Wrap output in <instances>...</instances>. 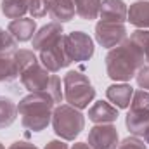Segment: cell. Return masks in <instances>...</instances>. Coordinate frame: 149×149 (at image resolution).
I'll use <instances>...</instances> for the list:
<instances>
[{
  "instance_id": "4dcf8cb0",
  "label": "cell",
  "mask_w": 149,
  "mask_h": 149,
  "mask_svg": "<svg viewBox=\"0 0 149 149\" xmlns=\"http://www.w3.org/2000/svg\"><path fill=\"white\" fill-rule=\"evenodd\" d=\"M144 56H146V63L149 64V40H148V43L144 45Z\"/></svg>"
},
{
  "instance_id": "603a6c76",
  "label": "cell",
  "mask_w": 149,
  "mask_h": 149,
  "mask_svg": "<svg viewBox=\"0 0 149 149\" xmlns=\"http://www.w3.org/2000/svg\"><path fill=\"white\" fill-rule=\"evenodd\" d=\"M130 109H137V111H148L149 113V92L144 88L134 90L132 95V102H130Z\"/></svg>"
},
{
  "instance_id": "6da1fadb",
  "label": "cell",
  "mask_w": 149,
  "mask_h": 149,
  "mask_svg": "<svg viewBox=\"0 0 149 149\" xmlns=\"http://www.w3.org/2000/svg\"><path fill=\"white\" fill-rule=\"evenodd\" d=\"M106 73L116 83H127L135 78L137 71L146 64L144 50L130 38L109 49L106 54Z\"/></svg>"
},
{
  "instance_id": "5bb4252c",
  "label": "cell",
  "mask_w": 149,
  "mask_h": 149,
  "mask_svg": "<svg viewBox=\"0 0 149 149\" xmlns=\"http://www.w3.org/2000/svg\"><path fill=\"white\" fill-rule=\"evenodd\" d=\"M118 108H114L111 102L106 101H97L88 108V120L94 121L95 125L101 123H114L118 120Z\"/></svg>"
},
{
  "instance_id": "4316f807",
  "label": "cell",
  "mask_w": 149,
  "mask_h": 149,
  "mask_svg": "<svg viewBox=\"0 0 149 149\" xmlns=\"http://www.w3.org/2000/svg\"><path fill=\"white\" fill-rule=\"evenodd\" d=\"M135 81H137V85H139L141 88L149 90V64L148 63L137 71V74H135Z\"/></svg>"
},
{
  "instance_id": "277c9868",
  "label": "cell",
  "mask_w": 149,
  "mask_h": 149,
  "mask_svg": "<svg viewBox=\"0 0 149 149\" xmlns=\"http://www.w3.org/2000/svg\"><path fill=\"white\" fill-rule=\"evenodd\" d=\"M52 128L63 141H74L85 128V114L70 104H57L52 114Z\"/></svg>"
},
{
  "instance_id": "e0dca14e",
  "label": "cell",
  "mask_w": 149,
  "mask_h": 149,
  "mask_svg": "<svg viewBox=\"0 0 149 149\" xmlns=\"http://www.w3.org/2000/svg\"><path fill=\"white\" fill-rule=\"evenodd\" d=\"M49 14L54 19V23H68L76 14L74 10V0H49Z\"/></svg>"
},
{
  "instance_id": "7402d4cb",
  "label": "cell",
  "mask_w": 149,
  "mask_h": 149,
  "mask_svg": "<svg viewBox=\"0 0 149 149\" xmlns=\"http://www.w3.org/2000/svg\"><path fill=\"white\" fill-rule=\"evenodd\" d=\"M14 59H16L19 74L23 73L24 70H28L30 66H33L35 63H38V57L35 54V50H30V49H16L14 50Z\"/></svg>"
},
{
  "instance_id": "9c48e42d",
  "label": "cell",
  "mask_w": 149,
  "mask_h": 149,
  "mask_svg": "<svg viewBox=\"0 0 149 149\" xmlns=\"http://www.w3.org/2000/svg\"><path fill=\"white\" fill-rule=\"evenodd\" d=\"M127 26L125 24H118V23H106V21H99L95 24V40L101 47L104 49H113L116 45H120L123 40H127Z\"/></svg>"
},
{
  "instance_id": "ac0fdd59",
  "label": "cell",
  "mask_w": 149,
  "mask_h": 149,
  "mask_svg": "<svg viewBox=\"0 0 149 149\" xmlns=\"http://www.w3.org/2000/svg\"><path fill=\"white\" fill-rule=\"evenodd\" d=\"M19 76V70L14 59V52H2L0 54V83L14 81Z\"/></svg>"
},
{
  "instance_id": "52a82bcc",
  "label": "cell",
  "mask_w": 149,
  "mask_h": 149,
  "mask_svg": "<svg viewBox=\"0 0 149 149\" xmlns=\"http://www.w3.org/2000/svg\"><path fill=\"white\" fill-rule=\"evenodd\" d=\"M52 74L54 73L45 70L38 61L33 66H30L28 70H24L19 74V78H21L23 87L28 92H47L49 94V88L52 83Z\"/></svg>"
},
{
  "instance_id": "7c38bea8",
  "label": "cell",
  "mask_w": 149,
  "mask_h": 149,
  "mask_svg": "<svg viewBox=\"0 0 149 149\" xmlns=\"http://www.w3.org/2000/svg\"><path fill=\"white\" fill-rule=\"evenodd\" d=\"M7 31L14 37V40L19 42H30L37 33V21L33 17H19V19H12L7 26Z\"/></svg>"
},
{
  "instance_id": "83f0119b",
  "label": "cell",
  "mask_w": 149,
  "mask_h": 149,
  "mask_svg": "<svg viewBox=\"0 0 149 149\" xmlns=\"http://www.w3.org/2000/svg\"><path fill=\"white\" fill-rule=\"evenodd\" d=\"M7 149H40V148L37 144H33V142H28V141H16Z\"/></svg>"
},
{
  "instance_id": "d6986e66",
  "label": "cell",
  "mask_w": 149,
  "mask_h": 149,
  "mask_svg": "<svg viewBox=\"0 0 149 149\" xmlns=\"http://www.w3.org/2000/svg\"><path fill=\"white\" fill-rule=\"evenodd\" d=\"M101 3H102V0H74L76 16L85 19V21L97 19L99 10H101Z\"/></svg>"
},
{
  "instance_id": "7a4b0ae2",
  "label": "cell",
  "mask_w": 149,
  "mask_h": 149,
  "mask_svg": "<svg viewBox=\"0 0 149 149\" xmlns=\"http://www.w3.org/2000/svg\"><path fill=\"white\" fill-rule=\"evenodd\" d=\"M56 108V101L47 92H30L17 104V114L24 128L31 132L45 130L50 121Z\"/></svg>"
},
{
  "instance_id": "f546056e",
  "label": "cell",
  "mask_w": 149,
  "mask_h": 149,
  "mask_svg": "<svg viewBox=\"0 0 149 149\" xmlns=\"http://www.w3.org/2000/svg\"><path fill=\"white\" fill-rule=\"evenodd\" d=\"M70 149H94V148H92L88 142H74Z\"/></svg>"
},
{
  "instance_id": "d6a6232c",
  "label": "cell",
  "mask_w": 149,
  "mask_h": 149,
  "mask_svg": "<svg viewBox=\"0 0 149 149\" xmlns=\"http://www.w3.org/2000/svg\"><path fill=\"white\" fill-rule=\"evenodd\" d=\"M0 149H5V148H3V144H2V142H0Z\"/></svg>"
},
{
  "instance_id": "1f68e13d",
  "label": "cell",
  "mask_w": 149,
  "mask_h": 149,
  "mask_svg": "<svg viewBox=\"0 0 149 149\" xmlns=\"http://www.w3.org/2000/svg\"><path fill=\"white\" fill-rule=\"evenodd\" d=\"M144 139H146V144H149V132L146 134V137H144Z\"/></svg>"
},
{
  "instance_id": "4fadbf2b",
  "label": "cell",
  "mask_w": 149,
  "mask_h": 149,
  "mask_svg": "<svg viewBox=\"0 0 149 149\" xmlns=\"http://www.w3.org/2000/svg\"><path fill=\"white\" fill-rule=\"evenodd\" d=\"M134 95V88L128 83H113L106 88V97L114 108L118 109H127L130 108Z\"/></svg>"
},
{
  "instance_id": "9a60e30c",
  "label": "cell",
  "mask_w": 149,
  "mask_h": 149,
  "mask_svg": "<svg viewBox=\"0 0 149 149\" xmlns=\"http://www.w3.org/2000/svg\"><path fill=\"white\" fill-rule=\"evenodd\" d=\"M125 125H127V130L132 135L146 137V134L149 132V113L128 109L127 116H125Z\"/></svg>"
},
{
  "instance_id": "8992f818",
  "label": "cell",
  "mask_w": 149,
  "mask_h": 149,
  "mask_svg": "<svg viewBox=\"0 0 149 149\" xmlns=\"http://www.w3.org/2000/svg\"><path fill=\"white\" fill-rule=\"evenodd\" d=\"M38 61L40 64L49 70L50 73H57L61 71L63 68H68L71 64V59L68 57V52H66V45H64V35L59 38L52 47L38 52Z\"/></svg>"
},
{
  "instance_id": "ffe728a7",
  "label": "cell",
  "mask_w": 149,
  "mask_h": 149,
  "mask_svg": "<svg viewBox=\"0 0 149 149\" xmlns=\"http://www.w3.org/2000/svg\"><path fill=\"white\" fill-rule=\"evenodd\" d=\"M16 118H17V104L9 97L0 95V130L10 127L16 121Z\"/></svg>"
},
{
  "instance_id": "ba28073f",
  "label": "cell",
  "mask_w": 149,
  "mask_h": 149,
  "mask_svg": "<svg viewBox=\"0 0 149 149\" xmlns=\"http://www.w3.org/2000/svg\"><path fill=\"white\" fill-rule=\"evenodd\" d=\"M87 142L94 149H116L120 144V135L113 123H101L88 130Z\"/></svg>"
},
{
  "instance_id": "484cf974",
  "label": "cell",
  "mask_w": 149,
  "mask_h": 149,
  "mask_svg": "<svg viewBox=\"0 0 149 149\" xmlns=\"http://www.w3.org/2000/svg\"><path fill=\"white\" fill-rule=\"evenodd\" d=\"M116 149H148L146 142L141 139V137H135V135H128L127 139H123Z\"/></svg>"
},
{
  "instance_id": "d4e9b609",
  "label": "cell",
  "mask_w": 149,
  "mask_h": 149,
  "mask_svg": "<svg viewBox=\"0 0 149 149\" xmlns=\"http://www.w3.org/2000/svg\"><path fill=\"white\" fill-rule=\"evenodd\" d=\"M17 49V42L14 40V37L5 31L3 28H0V54L2 52H14Z\"/></svg>"
},
{
  "instance_id": "30bf717a",
  "label": "cell",
  "mask_w": 149,
  "mask_h": 149,
  "mask_svg": "<svg viewBox=\"0 0 149 149\" xmlns=\"http://www.w3.org/2000/svg\"><path fill=\"white\" fill-rule=\"evenodd\" d=\"M63 35H64L63 24L52 21V23H49V24H43L40 30H37L35 37L31 38V47H33V50L42 52V50L52 47Z\"/></svg>"
},
{
  "instance_id": "8fae6325",
  "label": "cell",
  "mask_w": 149,
  "mask_h": 149,
  "mask_svg": "<svg viewBox=\"0 0 149 149\" xmlns=\"http://www.w3.org/2000/svg\"><path fill=\"white\" fill-rule=\"evenodd\" d=\"M127 14H128V7L123 0H102L101 3V10H99L101 21L125 24Z\"/></svg>"
},
{
  "instance_id": "5b68a950",
  "label": "cell",
  "mask_w": 149,
  "mask_h": 149,
  "mask_svg": "<svg viewBox=\"0 0 149 149\" xmlns=\"http://www.w3.org/2000/svg\"><path fill=\"white\" fill-rule=\"evenodd\" d=\"M64 45H66V52L71 63H85L92 59L95 52L94 40L85 31H71L64 35Z\"/></svg>"
},
{
  "instance_id": "f1b7e54d",
  "label": "cell",
  "mask_w": 149,
  "mask_h": 149,
  "mask_svg": "<svg viewBox=\"0 0 149 149\" xmlns=\"http://www.w3.org/2000/svg\"><path fill=\"white\" fill-rule=\"evenodd\" d=\"M43 149H70V146L66 144V141H63V139H56V141L47 142Z\"/></svg>"
},
{
  "instance_id": "2e32d148",
  "label": "cell",
  "mask_w": 149,
  "mask_h": 149,
  "mask_svg": "<svg viewBox=\"0 0 149 149\" xmlns=\"http://www.w3.org/2000/svg\"><path fill=\"white\" fill-rule=\"evenodd\" d=\"M127 21L137 30H149V0H137L128 7Z\"/></svg>"
},
{
  "instance_id": "cb8c5ba5",
  "label": "cell",
  "mask_w": 149,
  "mask_h": 149,
  "mask_svg": "<svg viewBox=\"0 0 149 149\" xmlns=\"http://www.w3.org/2000/svg\"><path fill=\"white\" fill-rule=\"evenodd\" d=\"M26 3H28V12L31 14L33 19L49 14V0H26Z\"/></svg>"
},
{
  "instance_id": "3957f363",
  "label": "cell",
  "mask_w": 149,
  "mask_h": 149,
  "mask_svg": "<svg viewBox=\"0 0 149 149\" xmlns=\"http://www.w3.org/2000/svg\"><path fill=\"white\" fill-rule=\"evenodd\" d=\"M64 101L76 109H85L95 97V88L88 76L80 71H68L63 78Z\"/></svg>"
},
{
  "instance_id": "44dd1931",
  "label": "cell",
  "mask_w": 149,
  "mask_h": 149,
  "mask_svg": "<svg viewBox=\"0 0 149 149\" xmlns=\"http://www.w3.org/2000/svg\"><path fill=\"white\" fill-rule=\"evenodd\" d=\"M0 10L7 19H19L28 12V3L26 0H2Z\"/></svg>"
}]
</instances>
